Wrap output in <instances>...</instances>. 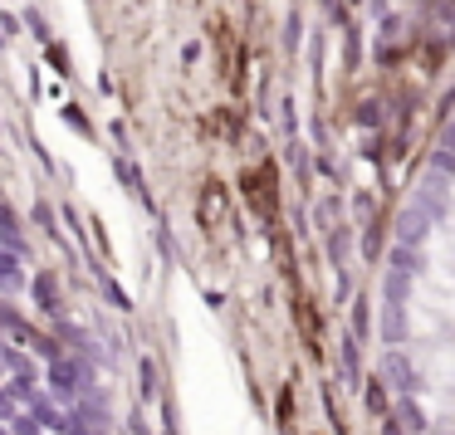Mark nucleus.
I'll return each mask as SVG.
<instances>
[{"instance_id": "3", "label": "nucleus", "mask_w": 455, "mask_h": 435, "mask_svg": "<svg viewBox=\"0 0 455 435\" xmlns=\"http://www.w3.org/2000/svg\"><path fill=\"white\" fill-rule=\"evenodd\" d=\"M387 435H402V431H396V421H387Z\"/></svg>"}, {"instance_id": "2", "label": "nucleus", "mask_w": 455, "mask_h": 435, "mask_svg": "<svg viewBox=\"0 0 455 435\" xmlns=\"http://www.w3.org/2000/svg\"><path fill=\"white\" fill-rule=\"evenodd\" d=\"M367 406L387 415V396H382V382H377V376H372V386H367Z\"/></svg>"}, {"instance_id": "1", "label": "nucleus", "mask_w": 455, "mask_h": 435, "mask_svg": "<svg viewBox=\"0 0 455 435\" xmlns=\"http://www.w3.org/2000/svg\"><path fill=\"white\" fill-rule=\"evenodd\" d=\"M245 196H250V206L259 201V216L265 220H275V167H259V171H245Z\"/></svg>"}]
</instances>
